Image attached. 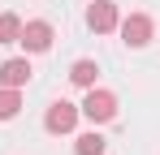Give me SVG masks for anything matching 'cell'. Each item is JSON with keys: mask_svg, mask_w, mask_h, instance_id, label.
<instances>
[{"mask_svg": "<svg viewBox=\"0 0 160 155\" xmlns=\"http://www.w3.org/2000/svg\"><path fill=\"white\" fill-rule=\"evenodd\" d=\"M117 22H121V13H117V4H112V0H95V4L87 9V26H91L95 35H112Z\"/></svg>", "mask_w": 160, "mask_h": 155, "instance_id": "obj_4", "label": "cell"}, {"mask_svg": "<svg viewBox=\"0 0 160 155\" xmlns=\"http://www.w3.org/2000/svg\"><path fill=\"white\" fill-rule=\"evenodd\" d=\"M78 103H69V99H56L52 108H48V116H43V129L48 134H74V125H78Z\"/></svg>", "mask_w": 160, "mask_h": 155, "instance_id": "obj_3", "label": "cell"}, {"mask_svg": "<svg viewBox=\"0 0 160 155\" xmlns=\"http://www.w3.org/2000/svg\"><path fill=\"white\" fill-rule=\"evenodd\" d=\"M104 138H100V134H95V129H91V134H78V142H74V155H104Z\"/></svg>", "mask_w": 160, "mask_h": 155, "instance_id": "obj_9", "label": "cell"}, {"mask_svg": "<svg viewBox=\"0 0 160 155\" xmlns=\"http://www.w3.org/2000/svg\"><path fill=\"white\" fill-rule=\"evenodd\" d=\"M78 112L91 121V125H108V121L117 116V95L104 91V86H87V99H82Z\"/></svg>", "mask_w": 160, "mask_h": 155, "instance_id": "obj_1", "label": "cell"}, {"mask_svg": "<svg viewBox=\"0 0 160 155\" xmlns=\"http://www.w3.org/2000/svg\"><path fill=\"white\" fill-rule=\"evenodd\" d=\"M30 73H35V69H30V60L13 56V60H4V65H0V86H13V91H22V86L30 82Z\"/></svg>", "mask_w": 160, "mask_h": 155, "instance_id": "obj_6", "label": "cell"}, {"mask_svg": "<svg viewBox=\"0 0 160 155\" xmlns=\"http://www.w3.org/2000/svg\"><path fill=\"white\" fill-rule=\"evenodd\" d=\"M117 30H121V43H126V48H147V43H152V17H147V13L121 17Z\"/></svg>", "mask_w": 160, "mask_h": 155, "instance_id": "obj_2", "label": "cell"}, {"mask_svg": "<svg viewBox=\"0 0 160 155\" xmlns=\"http://www.w3.org/2000/svg\"><path fill=\"white\" fill-rule=\"evenodd\" d=\"M22 39V17L18 13H0V43H18Z\"/></svg>", "mask_w": 160, "mask_h": 155, "instance_id": "obj_10", "label": "cell"}, {"mask_svg": "<svg viewBox=\"0 0 160 155\" xmlns=\"http://www.w3.org/2000/svg\"><path fill=\"white\" fill-rule=\"evenodd\" d=\"M52 39H56V30H52L48 22L35 17V22H22V39H18V43H22L26 52H48V48H52Z\"/></svg>", "mask_w": 160, "mask_h": 155, "instance_id": "obj_5", "label": "cell"}, {"mask_svg": "<svg viewBox=\"0 0 160 155\" xmlns=\"http://www.w3.org/2000/svg\"><path fill=\"white\" fill-rule=\"evenodd\" d=\"M95 78H100V65H95V60H74V65H69V82L82 86V91L95 86Z\"/></svg>", "mask_w": 160, "mask_h": 155, "instance_id": "obj_7", "label": "cell"}, {"mask_svg": "<svg viewBox=\"0 0 160 155\" xmlns=\"http://www.w3.org/2000/svg\"><path fill=\"white\" fill-rule=\"evenodd\" d=\"M22 112V91H13V86H0V121H13Z\"/></svg>", "mask_w": 160, "mask_h": 155, "instance_id": "obj_8", "label": "cell"}]
</instances>
